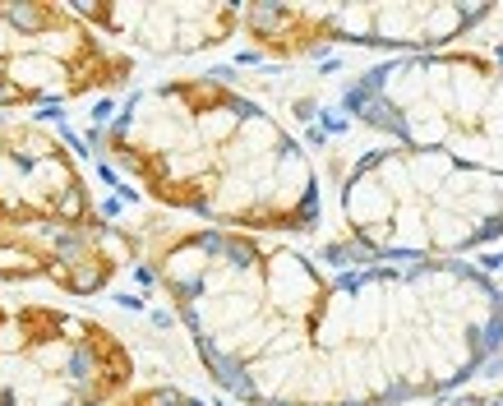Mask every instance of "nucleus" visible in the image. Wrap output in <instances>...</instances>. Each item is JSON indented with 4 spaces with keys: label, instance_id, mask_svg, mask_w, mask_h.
<instances>
[{
    "label": "nucleus",
    "instance_id": "obj_1",
    "mask_svg": "<svg viewBox=\"0 0 503 406\" xmlns=\"http://www.w3.org/2000/svg\"><path fill=\"white\" fill-rule=\"evenodd\" d=\"M139 259L240 406L439 397L503 342V296L471 264H383L194 222L148 231Z\"/></svg>",
    "mask_w": 503,
    "mask_h": 406
},
{
    "label": "nucleus",
    "instance_id": "obj_2",
    "mask_svg": "<svg viewBox=\"0 0 503 406\" xmlns=\"http://www.w3.org/2000/svg\"><path fill=\"white\" fill-rule=\"evenodd\" d=\"M102 162L153 208L213 231L295 240L323 222L314 152L222 74H166L111 102Z\"/></svg>",
    "mask_w": 503,
    "mask_h": 406
},
{
    "label": "nucleus",
    "instance_id": "obj_3",
    "mask_svg": "<svg viewBox=\"0 0 503 406\" xmlns=\"http://www.w3.org/2000/svg\"><path fill=\"white\" fill-rule=\"evenodd\" d=\"M130 254L70 143L42 120L0 115V291L51 286L93 301L116 286Z\"/></svg>",
    "mask_w": 503,
    "mask_h": 406
},
{
    "label": "nucleus",
    "instance_id": "obj_4",
    "mask_svg": "<svg viewBox=\"0 0 503 406\" xmlns=\"http://www.w3.org/2000/svg\"><path fill=\"white\" fill-rule=\"evenodd\" d=\"M337 217L365 259L462 264L503 240V176L420 148H370L337 185Z\"/></svg>",
    "mask_w": 503,
    "mask_h": 406
},
{
    "label": "nucleus",
    "instance_id": "obj_5",
    "mask_svg": "<svg viewBox=\"0 0 503 406\" xmlns=\"http://www.w3.org/2000/svg\"><path fill=\"white\" fill-rule=\"evenodd\" d=\"M342 111L397 148L448 152L503 176V56H388L342 88Z\"/></svg>",
    "mask_w": 503,
    "mask_h": 406
},
{
    "label": "nucleus",
    "instance_id": "obj_6",
    "mask_svg": "<svg viewBox=\"0 0 503 406\" xmlns=\"http://www.w3.org/2000/svg\"><path fill=\"white\" fill-rule=\"evenodd\" d=\"M134 383L139 360L111 323L0 291V406H106Z\"/></svg>",
    "mask_w": 503,
    "mask_h": 406
},
{
    "label": "nucleus",
    "instance_id": "obj_7",
    "mask_svg": "<svg viewBox=\"0 0 503 406\" xmlns=\"http://www.w3.org/2000/svg\"><path fill=\"white\" fill-rule=\"evenodd\" d=\"M134 79L139 61L93 33L70 5L0 0V115L130 93Z\"/></svg>",
    "mask_w": 503,
    "mask_h": 406
},
{
    "label": "nucleus",
    "instance_id": "obj_8",
    "mask_svg": "<svg viewBox=\"0 0 503 406\" xmlns=\"http://www.w3.org/2000/svg\"><path fill=\"white\" fill-rule=\"evenodd\" d=\"M489 5H240V37L268 61H305L328 46L425 56L448 51Z\"/></svg>",
    "mask_w": 503,
    "mask_h": 406
},
{
    "label": "nucleus",
    "instance_id": "obj_9",
    "mask_svg": "<svg viewBox=\"0 0 503 406\" xmlns=\"http://www.w3.org/2000/svg\"><path fill=\"white\" fill-rule=\"evenodd\" d=\"M93 33H102L125 56L153 61H190V56L222 51L240 37V5H111L88 0L70 5Z\"/></svg>",
    "mask_w": 503,
    "mask_h": 406
},
{
    "label": "nucleus",
    "instance_id": "obj_10",
    "mask_svg": "<svg viewBox=\"0 0 503 406\" xmlns=\"http://www.w3.org/2000/svg\"><path fill=\"white\" fill-rule=\"evenodd\" d=\"M106 406H208V402L194 397L190 388H176V383H134L130 392H121Z\"/></svg>",
    "mask_w": 503,
    "mask_h": 406
}]
</instances>
